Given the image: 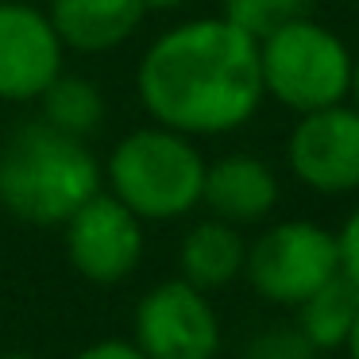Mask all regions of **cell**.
I'll return each instance as SVG.
<instances>
[{
    "label": "cell",
    "instance_id": "4fadbf2b",
    "mask_svg": "<svg viewBox=\"0 0 359 359\" xmlns=\"http://www.w3.org/2000/svg\"><path fill=\"white\" fill-rule=\"evenodd\" d=\"M359 320V286L344 271H336L328 282H320L305 302H297L294 325L305 332V340L317 351L344 348Z\"/></svg>",
    "mask_w": 359,
    "mask_h": 359
},
{
    "label": "cell",
    "instance_id": "7c38bea8",
    "mask_svg": "<svg viewBox=\"0 0 359 359\" xmlns=\"http://www.w3.org/2000/svg\"><path fill=\"white\" fill-rule=\"evenodd\" d=\"M243 259H248V243H243L240 228L228 220H201L186 232L178 251L182 278L197 290H220L243 274Z\"/></svg>",
    "mask_w": 359,
    "mask_h": 359
},
{
    "label": "cell",
    "instance_id": "2e32d148",
    "mask_svg": "<svg viewBox=\"0 0 359 359\" xmlns=\"http://www.w3.org/2000/svg\"><path fill=\"white\" fill-rule=\"evenodd\" d=\"M243 359H317V348L305 340L297 325H271L251 336Z\"/></svg>",
    "mask_w": 359,
    "mask_h": 359
},
{
    "label": "cell",
    "instance_id": "5bb4252c",
    "mask_svg": "<svg viewBox=\"0 0 359 359\" xmlns=\"http://www.w3.org/2000/svg\"><path fill=\"white\" fill-rule=\"evenodd\" d=\"M43 124L58 128L66 135H78V140H89L97 128L109 116V104H104V93L93 86L89 78H74V74H58L47 89H43Z\"/></svg>",
    "mask_w": 359,
    "mask_h": 359
},
{
    "label": "cell",
    "instance_id": "d6986e66",
    "mask_svg": "<svg viewBox=\"0 0 359 359\" xmlns=\"http://www.w3.org/2000/svg\"><path fill=\"white\" fill-rule=\"evenodd\" d=\"M186 0H143V8L147 12H174V8H182Z\"/></svg>",
    "mask_w": 359,
    "mask_h": 359
},
{
    "label": "cell",
    "instance_id": "52a82bcc",
    "mask_svg": "<svg viewBox=\"0 0 359 359\" xmlns=\"http://www.w3.org/2000/svg\"><path fill=\"white\" fill-rule=\"evenodd\" d=\"M62 232L70 266L97 286L124 282L143 259V220L104 189L66 220Z\"/></svg>",
    "mask_w": 359,
    "mask_h": 359
},
{
    "label": "cell",
    "instance_id": "5b68a950",
    "mask_svg": "<svg viewBox=\"0 0 359 359\" xmlns=\"http://www.w3.org/2000/svg\"><path fill=\"white\" fill-rule=\"evenodd\" d=\"M340 271L336 236L313 220H282L248 248L243 274L274 305H297Z\"/></svg>",
    "mask_w": 359,
    "mask_h": 359
},
{
    "label": "cell",
    "instance_id": "30bf717a",
    "mask_svg": "<svg viewBox=\"0 0 359 359\" xmlns=\"http://www.w3.org/2000/svg\"><path fill=\"white\" fill-rule=\"evenodd\" d=\"M201 205H209L212 217L236 228L259 224L278 205V178L255 155H224L212 166L205 163Z\"/></svg>",
    "mask_w": 359,
    "mask_h": 359
},
{
    "label": "cell",
    "instance_id": "7a4b0ae2",
    "mask_svg": "<svg viewBox=\"0 0 359 359\" xmlns=\"http://www.w3.org/2000/svg\"><path fill=\"white\" fill-rule=\"evenodd\" d=\"M104 170L86 140L32 120L0 143V205L24 224L62 228L93 194Z\"/></svg>",
    "mask_w": 359,
    "mask_h": 359
},
{
    "label": "cell",
    "instance_id": "44dd1931",
    "mask_svg": "<svg viewBox=\"0 0 359 359\" xmlns=\"http://www.w3.org/2000/svg\"><path fill=\"white\" fill-rule=\"evenodd\" d=\"M344 348H348L351 359H359V320H355V328H351V336H348V344H344Z\"/></svg>",
    "mask_w": 359,
    "mask_h": 359
},
{
    "label": "cell",
    "instance_id": "8992f818",
    "mask_svg": "<svg viewBox=\"0 0 359 359\" xmlns=\"http://www.w3.org/2000/svg\"><path fill=\"white\" fill-rule=\"evenodd\" d=\"M135 348L143 359H212L220 351V320L205 290L186 278L158 282L135 305Z\"/></svg>",
    "mask_w": 359,
    "mask_h": 359
},
{
    "label": "cell",
    "instance_id": "6da1fadb",
    "mask_svg": "<svg viewBox=\"0 0 359 359\" xmlns=\"http://www.w3.org/2000/svg\"><path fill=\"white\" fill-rule=\"evenodd\" d=\"M135 93L155 124L182 135L243 128L263 104L259 43L224 16L186 20L163 32L140 58Z\"/></svg>",
    "mask_w": 359,
    "mask_h": 359
},
{
    "label": "cell",
    "instance_id": "9c48e42d",
    "mask_svg": "<svg viewBox=\"0 0 359 359\" xmlns=\"http://www.w3.org/2000/svg\"><path fill=\"white\" fill-rule=\"evenodd\" d=\"M66 47L32 0H0V101H39L62 74Z\"/></svg>",
    "mask_w": 359,
    "mask_h": 359
},
{
    "label": "cell",
    "instance_id": "277c9868",
    "mask_svg": "<svg viewBox=\"0 0 359 359\" xmlns=\"http://www.w3.org/2000/svg\"><path fill=\"white\" fill-rule=\"evenodd\" d=\"M259 74H263V93L302 116L313 109L340 104L348 97L351 55L336 32L302 16L259 39Z\"/></svg>",
    "mask_w": 359,
    "mask_h": 359
},
{
    "label": "cell",
    "instance_id": "3957f363",
    "mask_svg": "<svg viewBox=\"0 0 359 359\" xmlns=\"http://www.w3.org/2000/svg\"><path fill=\"white\" fill-rule=\"evenodd\" d=\"M104 178L109 194L140 220H178L201 205L205 158L189 135L151 124L128 132L112 147Z\"/></svg>",
    "mask_w": 359,
    "mask_h": 359
},
{
    "label": "cell",
    "instance_id": "9a60e30c",
    "mask_svg": "<svg viewBox=\"0 0 359 359\" xmlns=\"http://www.w3.org/2000/svg\"><path fill=\"white\" fill-rule=\"evenodd\" d=\"M309 8H313V0H224L220 16L259 43L271 32H278V27L309 16Z\"/></svg>",
    "mask_w": 359,
    "mask_h": 359
},
{
    "label": "cell",
    "instance_id": "e0dca14e",
    "mask_svg": "<svg viewBox=\"0 0 359 359\" xmlns=\"http://www.w3.org/2000/svg\"><path fill=\"white\" fill-rule=\"evenodd\" d=\"M336 251H340V271L359 286V205H355V212L344 220L340 232H336Z\"/></svg>",
    "mask_w": 359,
    "mask_h": 359
},
{
    "label": "cell",
    "instance_id": "ffe728a7",
    "mask_svg": "<svg viewBox=\"0 0 359 359\" xmlns=\"http://www.w3.org/2000/svg\"><path fill=\"white\" fill-rule=\"evenodd\" d=\"M351 97H355V109H359V58H351Z\"/></svg>",
    "mask_w": 359,
    "mask_h": 359
},
{
    "label": "cell",
    "instance_id": "ac0fdd59",
    "mask_svg": "<svg viewBox=\"0 0 359 359\" xmlns=\"http://www.w3.org/2000/svg\"><path fill=\"white\" fill-rule=\"evenodd\" d=\"M74 359H143V351L132 340H101V344L81 348Z\"/></svg>",
    "mask_w": 359,
    "mask_h": 359
},
{
    "label": "cell",
    "instance_id": "7402d4cb",
    "mask_svg": "<svg viewBox=\"0 0 359 359\" xmlns=\"http://www.w3.org/2000/svg\"><path fill=\"white\" fill-rule=\"evenodd\" d=\"M0 359H35V355H24V351H4Z\"/></svg>",
    "mask_w": 359,
    "mask_h": 359
},
{
    "label": "cell",
    "instance_id": "ba28073f",
    "mask_svg": "<svg viewBox=\"0 0 359 359\" xmlns=\"http://www.w3.org/2000/svg\"><path fill=\"white\" fill-rule=\"evenodd\" d=\"M286 158L294 178L317 194L359 189V109L340 101L302 112L290 132Z\"/></svg>",
    "mask_w": 359,
    "mask_h": 359
},
{
    "label": "cell",
    "instance_id": "8fae6325",
    "mask_svg": "<svg viewBox=\"0 0 359 359\" xmlns=\"http://www.w3.org/2000/svg\"><path fill=\"white\" fill-rule=\"evenodd\" d=\"M58 39L74 55H104L140 32L143 0H50L47 8Z\"/></svg>",
    "mask_w": 359,
    "mask_h": 359
}]
</instances>
